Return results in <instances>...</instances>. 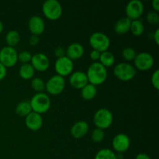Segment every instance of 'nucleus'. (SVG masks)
Masks as SVG:
<instances>
[{
    "label": "nucleus",
    "mask_w": 159,
    "mask_h": 159,
    "mask_svg": "<svg viewBox=\"0 0 159 159\" xmlns=\"http://www.w3.org/2000/svg\"><path fill=\"white\" fill-rule=\"evenodd\" d=\"M65 87V80L63 76L54 75L45 83V89L51 95H58L62 93Z\"/></svg>",
    "instance_id": "6e6552de"
},
{
    "label": "nucleus",
    "mask_w": 159,
    "mask_h": 159,
    "mask_svg": "<svg viewBox=\"0 0 159 159\" xmlns=\"http://www.w3.org/2000/svg\"><path fill=\"white\" fill-rule=\"evenodd\" d=\"M153 37H154V40H155V43H156L157 44H158L159 43V28H157V29L155 30V33H154L153 34Z\"/></svg>",
    "instance_id": "4c0bfd02"
},
{
    "label": "nucleus",
    "mask_w": 159,
    "mask_h": 159,
    "mask_svg": "<svg viewBox=\"0 0 159 159\" xmlns=\"http://www.w3.org/2000/svg\"><path fill=\"white\" fill-rule=\"evenodd\" d=\"M25 124L30 130L34 131L38 130L43 124V118L41 114L32 111L25 118Z\"/></svg>",
    "instance_id": "4468645a"
},
{
    "label": "nucleus",
    "mask_w": 159,
    "mask_h": 159,
    "mask_svg": "<svg viewBox=\"0 0 159 159\" xmlns=\"http://www.w3.org/2000/svg\"><path fill=\"white\" fill-rule=\"evenodd\" d=\"M20 40V34L16 30H11L6 34V42L7 46L12 47L17 45Z\"/></svg>",
    "instance_id": "5701e85b"
},
{
    "label": "nucleus",
    "mask_w": 159,
    "mask_h": 159,
    "mask_svg": "<svg viewBox=\"0 0 159 159\" xmlns=\"http://www.w3.org/2000/svg\"><path fill=\"white\" fill-rule=\"evenodd\" d=\"M69 82L75 89H82L89 83L86 73L82 71H76L71 73L69 77Z\"/></svg>",
    "instance_id": "2eb2a0df"
},
{
    "label": "nucleus",
    "mask_w": 159,
    "mask_h": 159,
    "mask_svg": "<svg viewBox=\"0 0 159 159\" xmlns=\"http://www.w3.org/2000/svg\"><path fill=\"white\" fill-rule=\"evenodd\" d=\"M18 61V53L12 47L5 46L0 50V63L6 68L12 67Z\"/></svg>",
    "instance_id": "0eeeda50"
},
{
    "label": "nucleus",
    "mask_w": 159,
    "mask_h": 159,
    "mask_svg": "<svg viewBox=\"0 0 159 159\" xmlns=\"http://www.w3.org/2000/svg\"><path fill=\"white\" fill-rule=\"evenodd\" d=\"M30 103L32 108V111L41 114L49 110L51 102L49 96L41 92L34 94L31 98Z\"/></svg>",
    "instance_id": "f03ea898"
},
{
    "label": "nucleus",
    "mask_w": 159,
    "mask_h": 159,
    "mask_svg": "<svg viewBox=\"0 0 159 159\" xmlns=\"http://www.w3.org/2000/svg\"><path fill=\"white\" fill-rule=\"evenodd\" d=\"M39 41H40V38H39V36L37 35L32 34L29 38V43L31 45H37L39 43Z\"/></svg>",
    "instance_id": "72a5a7b5"
},
{
    "label": "nucleus",
    "mask_w": 159,
    "mask_h": 159,
    "mask_svg": "<svg viewBox=\"0 0 159 159\" xmlns=\"http://www.w3.org/2000/svg\"><path fill=\"white\" fill-rule=\"evenodd\" d=\"M136 68L130 63L120 62L115 65L113 74L121 81H130L136 75Z\"/></svg>",
    "instance_id": "7ed1b4c3"
},
{
    "label": "nucleus",
    "mask_w": 159,
    "mask_h": 159,
    "mask_svg": "<svg viewBox=\"0 0 159 159\" xmlns=\"http://www.w3.org/2000/svg\"><path fill=\"white\" fill-rule=\"evenodd\" d=\"M97 94V89L96 85L88 83L82 89H81V95L82 98L86 100H91Z\"/></svg>",
    "instance_id": "aec40b11"
},
{
    "label": "nucleus",
    "mask_w": 159,
    "mask_h": 159,
    "mask_svg": "<svg viewBox=\"0 0 159 159\" xmlns=\"http://www.w3.org/2000/svg\"><path fill=\"white\" fill-rule=\"evenodd\" d=\"M31 87L37 93H41L45 89V82L40 78L35 77L31 80Z\"/></svg>",
    "instance_id": "bb28decb"
},
{
    "label": "nucleus",
    "mask_w": 159,
    "mask_h": 159,
    "mask_svg": "<svg viewBox=\"0 0 159 159\" xmlns=\"http://www.w3.org/2000/svg\"><path fill=\"white\" fill-rule=\"evenodd\" d=\"M130 30L135 36H140L144 33V26L140 20H131Z\"/></svg>",
    "instance_id": "393cba45"
},
{
    "label": "nucleus",
    "mask_w": 159,
    "mask_h": 159,
    "mask_svg": "<svg viewBox=\"0 0 159 159\" xmlns=\"http://www.w3.org/2000/svg\"><path fill=\"white\" fill-rule=\"evenodd\" d=\"M3 28H4V26H3V23H2V22L1 20H0V34H1V33L2 32Z\"/></svg>",
    "instance_id": "ea45409f"
},
{
    "label": "nucleus",
    "mask_w": 159,
    "mask_h": 159,
    "mask_svg": "<svg viewBox=\"0 0 159 159\" xmlns=\"http://www.w3.org/2000/svg\"><path fill=\"white\" fill-rule=\"evenodd\" d=\"M35 69L30 63L22 64L19 69V74L23 79H30L34 76Z\"/></svg>",
    "instance_id": "412c9836"
},
{
    "label": "nucleus",
    "mask_w": 159,
    "mask_h": 159,
    "mask_svg": "<svg viewBox=\"0 0 159 159\" xmlns=\"http://www.w3.org/2000/svg\"><path fill=\"white\" fill-rule=\"evenodd\" d=\"M31 57L32 54L27 51H23L18 54V60L23 64L29 63L30 61L31 60Z\"/></svg>",
    "instance_id": "7c9ffc66"
},
{
    "label": "nucleus",
    "mask_w": 159,
    "mask_h": 159,
    "mask_svg": "<svg viewBox=\"0 0 159 159\" xmlns=\"http://www.w3.org/2000/svg\"><path fill=\"white\" fill-rule=\"evenodd\" d=\"M6 73H7L6 68L2 65V64L0 63V81L2 80V79L6 77Z\"/></svg>",
    "instance_id": "c9c22d12"
},
{
    "label": "nucleus",
    "mask_w": 159,
    "mask_h": 159,
    "mask_svg": "<svg viewBox=\"0 0 159 159\" xmlns=\"http://www.w3.org/2000/svg\"><path fill=\"white\" fill-rule=\"evenodd\" d=\"M94 159H117V158L115 152L111 149L102 148L96 153Z\"/></svg>",
    "instance_id": "a878e982"
},
{
    "label": "nucleus",
    "mask_w": 159,
    "mask_h": 159,
    "mask_svg": "<svg viewBox=\"0 0 159 159\" xmlns=\"http://www.w3.org/2000/svg\"><path fill=\"white\" fill-rule=\"evenodd\" d=\"M42 11L48 19L56 20L61 17L62 14V6L57 0H46L42 6Z\"/></svg>",
    "instance_id": "20e7f679"
},
{
    "label": "nucleus",
    "mask_w": 159,
    "mask_h": 159,
    "mask_svg": "<svg viewBox=\"0 0 159 159\" xmlns=\"http://www.w3.org/2000/svg\"><path fill=\"white\" fill-rule=\"evenodd\" d=\"M104 137H105V132L102 129L96 127L92 132V140L95 142H100L104 139Z\"/></svg>",
    "instance_id": "cd10ccee"
},
{
    "label": "nucleus",
    "mask_w": 159,
    "mask_h": 159,
    "mask_svg": "<svg viewBox=\"0 0 159 159\" xmlns=\"http://www.w3.org/2000/svg\"><path fill=\"white\" fill-rule=\"evenodd\" d=\"M86 75L89 83L94 85H100L107 79V69L99 61H94L89 66Z\"/></svg>",
    "instance_id": "f257e3e1"
},
{
    "label": "nucleus",
    "mask_w": 159,
    "mask_h": 159,
    "mask_svg": "<svg viewBox=\"0 0 159 159\" xmlns=\"http://www.w3.org/2000/svg\"><path fill=\"white\" fill-rule=\"evenodd\" d=\"M151 81H152V83L153 85V86L155 87L156 89H159V70L156 69L153 72L152 75V79H151Z\"/></svg>",
    "instance_id": "2f4dec72"
},
{
    "label": "nucleus",
    "mask_w": 159,
    "mask_h": 159,
    "mask_svg": "<svg viewBox=\"0 0 159 159\" xmlns=\"http://www.w3.org/2000/svg\"><path fill=\"white\" fill-rule=\"evenodd\" d=\"M54 54L57 58L63 57V56L65 55V49L61 46L57 47V48H55V49L54 50Z\"/></svg>",
    "instance_id": "473e14b6"
},
{
    "label": "nucleus",
    "mask_w": 159,
    "mask_h": 159,
    "mask_svg": "<svg viewBox=\"0 0 159 159\" xmlns=\"http://www.w3.org/2000/svg\"><path fill=\"white\" fill-rule=\"evenodd\" d=\"M84 51L85 49L83 45L80 43L75 42L68 45L67 49L65 50V55L69 57L71 60H76L82 57Z\"/></svg>",
    "instance_id": "f3484780"
},
{
    "label": "nucleus",
    "mask_w": 159,
    "mask_h": 159,
    "mask_svg": "<svg viewBox=\"0 0 159 159\" xmlns=\"http://www.w3.org/2000/svg\"><path fill=\"white\" fill-rule=\"evenodd\" d=\"M130 23H131V20H130L128 17H121L115 23V32L119 34H126L127 31L130 30Z\"/></svg>",
    "instance_id": "6ab92c4d"
},
{
    "label": "nucleus",
    "mask_w": 159,
    "mask_h": 159,
    "mask_svg": "<svg viewBox=\"0 0 159 159\" xmlns=\"http://www.w3.org/2000/svg\"><path fill=\"white\" fill-rule=\"evenodd\" d=\"M134 61L135 68L141 71L149 70L153 66L155 62L153 56L150 53L145 51L137 54Z\"/></svg>",
    "instance_id": "1a4fd4ad"
},
{
    "label": "nucleus",
    "mask_w": 159,
    "mask_h": 159,
    "mask_svg": "<svg viewBox=\"0 0 159 159\" xmlns=\"http://www.w3.org/2000/svg\"><path fill=\"white\" fill-rule=\"evenodd\" d=\"M16 113L18 114L20 116H25L26 117L30 113L32 112V108L30 102L28 101H22V102H19L17 104L16 107Z\"/></svg>",
    "instance_id": "4be33fe9"
},
{
    "label": "nucleus",
    "mask_w": 159,
    "mask_h": 159,
    "mask_svg": "<svg viewBox=\"0 0 159 159\" xmlns=\"http://www.w3.org/2000/svg\"><path fill=\"white\" fill-rule=\"evenodd\" d=\"M136 54L135 50L133 48H130V47H127V48H124L122 51V56L127 61L134 60Z\"/></svg>",
    "instance_id": "c85d7f7f"
},
{
    "label": "nucleus",
    "mask_w": 159,
    "mask_h": 159,
    "mask_svg": "<svg viewBox=\"0 0 159 159\" xmlns=\"http://www.w3.org/2000/svg\"><path fill=\"white\" fill-rule=\"evenodd\" d=\"M113 113L107 108L99 109L95 113L93 116V121L96 127L104 130L110 127L113 123Z\"/></svg>",
    "instance_id": "39448f33"
},
{
    "label": "nucleus",
    "mask_w": 159,
    "mask_h": 159,
    "mask_svg": "<svg viewBox=\"0 0 159 159\" xmlns=\"http://www.w3.org/2000/svg\"><path fill=\"white\" fill-rule=\"evenodd\" d=\"M99 62L102 65H104L106 68L111 66L114 64L115 57L113 53H111L110 51H102V52L100 53V56H99Z\"/></svg>",
    "instance_id": "b1692460"
},
{
    "label": "nucleus",
    "mask_w": 159,
    "mask_h": 159,
    "mask_svg": "<svg viewBox=\"0 0 159 159\" xmlns=\"http://www.w3.org/2000/svg\"><path fill=\"white\" fill-rule=\"evenodd\" d=\"M28 26H29V29L32 34L39 36L40 34H43V32L44 31V20L39 16H33L29 20Z\"/></svg>",
    "instance_id": "dca6fc26"
},
{
    "label": "nucleus",
    "mask_w": 159,
    "mask_h": 159,
    "mask_svg": "<svg viewBox=\"0 0 159 159\" xmlns=\"http://www.w3.org/2000/svg\"><path fill=\"white\" fill-rule=\"evenodd\" d=\"M89 130V124L85 120H79L75 123L71 128V134L75 138H83Z\"/></svg>",
    "instance_id": "a211bd4d"
},
{
    "label": "nucleus",
    "mask_w": 159,
    "mask_h": 159,
    "mask_svg": "<svg viewBox=\"0 0 159 159\" xmlns=\"http://www.w3.org/2000/svg\"><path fill=\"white\" fill-rule=\"evenodd\" d=\"M100 53L101 52H99V51H97V50L93 49V51L90 52V57H91L92 60H93V61L98 60V59H99Z\"/></svg>",
    "instance_id": "f704fd0d"
},
{
    "label": "nucleus",
    "mask_w": 159,
    "mask_h": 159,
    "mask_svg": "<svg viewBox=\"0 0 159 159\" xmlns=\"http://www.w3.org/2000/svg\"><path fill=\"white\" fill-rule=\"evenodd\" d=\"M146 20L149 23L156 25L159 23V14L156 11H149L146 15Z\"/></svg>",
    "instance_id": "c756f323"
},
{
    "label": "nucleus",
    "mask_w": 159,
    "mask_h": 159,
    "mask_svg": "<svg viewBox=\"0 0 159 159\" xmlns=\"http://www.w3.org/2000/svg\"><path fill=\"white\" fill-rule=\"evenodd\" d=\"M54 68L57 75L61 76H65L71 74L74 68V64L72 60L67 57L66 55L57 58L54 63Z\"/></svg>",
    "instance_id": "9b49d317"
},
{
    "label": "nucleus",
    "mask_w": 159,
    "mask_h": 159,
    "mask_svg": "<svg viewBox=\"0 0 159 159\" xmlns=\"http://www.w3.org/2000/svg\"><path fill=\"white\" fill-rule=\"evenodd\" d=\"M144 12V4L141 0H130L125 8L127 17L130 20H138Z\"/></svg>",
    "instance_id": "9d476101"
},
{
    "label": "nucleus",
    "mask_w": 159,
    "mask_h": 159,
    "mask_svg": "<svg viewBox=\"0 0 159 159\" xmlns=\"http://www.w3.org/2000/svg\"><path fill=\"white\" fill-rule=\"evenodd\" d=\"M89 43L93 49L102 52L107 51L110 45V40L106 34L96 31L93 33L89 37Z\"/></svg>",
    "instance_id": "423d86ee"
},
{
    "label": "nucleus",
    "mask_w": 159,
    "mask_h": 159,
    "mask_svg": "<svg viewBox=\"0 0 159 159\" xmlns=\"http://www.w3.org/2000/svg\"><path fill=\"white\" fill-rule=\"evenodd\" d=\"M31 65L35 70L44 71L49 68L50 61L48 56L41 52L36 53L31 57Z\"/></svg>",
    "instance_id": "f8f14e48"
},
{
    "label": "nucleus",
    "mask_w": 159,
    "mask_h": 159,
    "mask_svg": "<svg viewBox=\"0 0 159 159\" xmlns=\"http://www.w3.org/2000/svg\"><path fill=\"white\" fill-rule=\"evenodd\" d=\"M134 159H152L148 155L145 153H139L136 155Z\"/></svg>",
    "instance_id": "e433bc0d"
},
{
    "label": "nucleus",
    "mask_w": 159,
    "mask_h": 159,
    "mask_svg": "<svg viewBox=\"0 0 159 159\" xmlns=\"http://www.w3.org/2000/svg\"><path fill=\"white\" fill-rule=\"evenodd\" d=\"M152 7L153 9H155V11L158 12L159 10V1L158 0H153L152 2Z\"/></svg>",
    "instance_id": "58836bf2"
},
{
    "label": "nucleus",
    "mask_w": 159,
    "mask_h": 159,
    "mask_svg": "<svg viewBox=\"0 0 159 159\" xmlns=\"http://www.w3.org/2000/svg\"><path fill=\"white\" fill-rule=\"evenodd\" d=\"M113 148L116 152L123 153L129 148L130 144V140L126 134H118L113 139Z\"/></svg>",
    "instance_id": "ddd939ff"
}]
</instances>
